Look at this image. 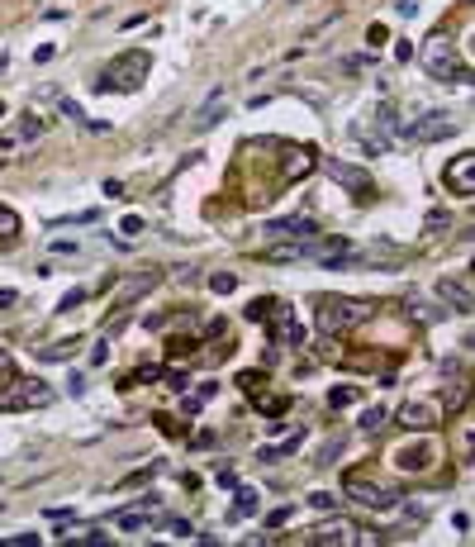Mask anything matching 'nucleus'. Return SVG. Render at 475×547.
Masks as SVG:
<instances>
[{"mask_svg":"<svg viewBox=\"0 0 475 547\" xmlns=\"http://www.w3.org/2000/svg\"><path fill=\"white\" fill-rule=\"evenodd\" d=\"M266 333H271V348H304V328L295 319V309L281 300H276L271 319H266Z\"/></svg>","mask_w":475,"mask_h":547,"instance_id":"7","label":"nucleus"},{"mask_svg":"<svg viewBox=\"0 0 475 547\" xmlns=\"http://www.w3.org/2000/svg\"><path fill=\"white\" fill-rule=\"evenodd\" d=\"M15 143H20V134H0V153H10Z\"/></svg>","mask_w":475,"mask_h":547,"instance_id":"47","label":"nucleus"},{"mask_svg":"<svg viewBox=\"0 0 475 547\" xmlns=\"http://www.w3.org/2000/svg\"><path fill=\"white\" fill-rule=\"evenodd\" d=\"M43 134V119H29L24 114V124H20V138H38Z\"/></svg>","mask_w":475,"mask_h":547,"instance_id":"33","label":"nucleus"},{"mask_svg":"<svg viewBox=\"0 0 475 547\" xmlns=\"http://www.w3.org/2000/svg\"><path fill=\"white\" fill-rule=\"evenodd\" d=\"M299 442H304V433H299V429H295V433L286 438V442H281V447H262V452H257V457H262V462H281V457H295V447H299Z\"/></svg>","mask_w":475,"mask_h":547,"instance_id":"19","label":"nucleus"},{"mask_svg":"<svg viewBox=\"0 0 475 547\" xmlns=\"http://www.w3.org/2000/svg\"><path fill=\"white\" fill-rule=\"evenodd\" d=\"M357 395H361V390H357V385H338V390H333V395H328V405H333V410H343V405H352V400H357Z\"/></svg>","mask_w":475,"mask_h":547,"instance_id":"27","label":"nucleus"},{"mask_svg":"<svg viewBox=\"0 0 475 547\" xmlns=\"http://www.w3.org/2000/svg\"><path fill=\"white\" fill-rule=\"evenodd\" d=\"M433 457H437V447H433V442H404V447H395V452H390V462L399 466V471H409V476H419V471H428V466H433Z\"/></svg>","mask_w":475,"mask_h":547,"instance_id":"11","label":"nucleus"},{"mask_svg":"<svg viewBox=\"0 0 475 547\" xmlns=\"http://www.w3.org/2000/svg\"><path fill=\"white\" fill-rule=\"evenodd\" d=\"M214 119H224V91H210V100L195 109V129H214Z\"/></svg>","mask_w":475,"mask_h":547,"instance_id":"17","label":"nucleus"},{"mask_svg":"<svg viewBox=\"0 0 475 547\" xmlns=\"http://www.w3.org/2000/svg\"><path fill=\"white\" fill-rule=\"evenodd\" d=\"M423 62H428V77H433V82H466V77H471V67H466V62H451V33H447V29H442V33H433V43H428Z\"/></svg>","mask_w":475,"mask_h":547,"instance_id":"4","label":"nucleus"},{"mask_svg":"<svg viewBox=\"0 0 475 547\" xmlns=\"http://www.w3.org/2000/svg\"><path fill=\"white\" fill-rule=\"evenodd\" d=\"M57 114H62V119H72V124H86V114H81L77 100H62V105H57Z\"/></svg>","mask_w":475,"mask_h":547,"instance_id":"29","label":"nucleus"},{"mask_svg":"<svg viewBox=\"0 0 475 547\" xmlns=\"http://www.w3.org/2000/svg\"><path fill=\"white\" fill-rule=\"evenodd\" d=\"M333 500H338V495H328V491H314V495H309V504H314V509H333Z\"/></svg>","mask_w":475,"mask_h":547,"instance_id":"37","label":"nucleus"},{"mask_svg":"<svg viewBox=\"0 0 475 547\" xmlns=\"http://www.w3.org/2000/svg\"><path fill=\"white\" fill-rule=\"evenodd\" d=\"M81 300H86V291H81V286H77V291H67V295H62V300H57V309H77Z\"/></svg>","mask_w":475,"mask_h":547,"instance_id":"35","label":"nucleus"},{"mask_svg":"<svg viewBox=\"0 0 475 547\" xmlns=\"http://www.w3.org/2000/svg\"><path fill=\"white\" fill-rule=\"evenodd\" d=\"M43 405H53V390L43 381H24V376H5L0 381V414L10 410H43Z\"/></svg>","mask_w":475,"mask_h":547,"instance_id":"3","label":"nucleus"},{"mask_svg":"<svg viewBox=\"0 0 475 547\" xmlns=\"http://www.w3.org/2000/svg\"><path fill=\"white\" fill-rule=\"evenodd\" d=\"M124 233H129V238H133V233H143V219L129 215V219H124Z\"/></svg>","mask_w":475,"mask_h":547,"instance_id":"45","label":"nucleus"},{"mask_svg":"<svg viewBox=\"0 0 475 547\" xmlns=\"http://www.w3.org/2000/svg\"><path fill=\"white\" fill-rule=\"evenodd\" d=\"M266 238H271V243H304V238H318V224L304 219V215H290V219L266 224Z\"/></svg>","mask_w":475,"mask_h":547,"instance_id":"10","label":"nucleus"},{"mask_svg":"<svg viewBox=\"0 0 475 547\" xmlns=\"http://www.w3.org/2000/svg\"><path fill=\"white\" fill-rule=\"evenodd\" d=\"M91 362H100V367H105V362H109V343H95V348H91Z\"/></svg>","mask_w":475,"mask_h":547,"instance_id":"43","label":"nucleus"},{"mask_svg":"<svg viewBox=\"0 0 475 547\" xmlns=\"http://www.w3.org/2000/svg\"><path fill=\"white\" fill-rule=\"evenodd\" d=\"M53 252H57V257H62V252L72 257V252H77V243H72V238H53Z\"/></svg>","mask_w":475,"mask_h":547,"instance_id":"42","label":"nucleus"},{"mask_svg":"<svg viewBox=\"0 0 475 547\" xmlns=\"http://www.w3.org/2000/svg\"><path fill=\"white\" fill-rule=\"evenodd\" d=\"M375 129L385 138H399V129H404V124H399V109L395 105H375Z\"/></svg>","mask_w":475,"mask_h":547,"instance_id":"18","label":"nucleus"},{"mask_svg":"<svg viewBox=\"0 0 475 547\" xmlns=\"http://www.w3.org/2000/svg\"><path fill=\"white\" fill-rule=\"evenodd\" d=\"M238 385H242V390H247V395H262L266 376H262V371H242V376H238Z\"/></svg>","mask_w":475,"mask_h":547,"instance_id":"28","label":"nucleus"},{"mask_svg":"<svg viewBox=\"0 0 475 547\" xmlns=\"http://www.w3.org/2000/svg\"><path fill=\"white\" fill-rule=\"evenodd\" d=\"M328 176H333L338 186H347L352 195H371V191H375L371 171H361V167H352V162H328Z\"/></svg>","mask_w":475,"mask_h":547,"instance_id":"14","label":"nucleus"},{"mask_svg":"<svg viewBox=\"0 0 475 547\" xmlns=\"http://www.w3.org/2000/svg\"><path fill=\"white\" fill-rule=\"evenodd\" d=\"M366 38H371V48H380V43H385L390 33H385V29H380V24H371V33H366Z\"/></svg>","mask_w":475,"mask_h":547,"instance_id":"44","label":"nucleus"},{"mask_svg":"<svg viewBox=\"0 0 475 547\" xmlns=\"http://www.w3.org/2000/svg\"><path fill=\"white\" fill-rule=\"evenodd\" d=\"M343 495L357 500V504H366V509H390V504H395V495L385 491L380 481H366L361 471H347L343 476Z\"/></svg>","mask_w":475,"mask_h":547,"instance_id":"6","label":"nucleus"},{"mask_svg":"<svg viewBox=\"0 0 475 547\" xmlns=\"http://www.w3.org/2000/svg\"><path fill=\"white\" fill-rule=\"evenodd\" d=\"M271 309H276V300H271V295H262V300L247 305V319H252V324H266V319H271Z\"/></svg>","mask_w":475,"mask_h":547,"instance_id":"25","label":"nucleus"},{"mask_svg":"<svg viewBox=\"0 0 475 547\" xmlns=\"http://www.w3.org/2000/svg\"><path fill=\"white\" fill-rule=\"evenodd\" d=\"M314 167H318L314 148H304V143H295V148H286V157H281V176H286V181H304V176H309Z\"/></svg>","mask_w":475,"mask_h":547,"instance_id":"13","label":"nucleus"},{"mask_svg":"<svg viewBox=\"0 0 475 547\" xmlns=\"http://www.w3.org/2000/svg\"><path fill=\"white\" fill-rule=\"evenodd\" d=\"M437 295L456 309V314H471L475 309V295H471V272H461V276H442L437 281Z\"/></svg>","mask_w":475,"mask_h":547,"instance_id":"12","label":"nucleus"},{"mask_svg":"<svg viewBox=\"0 0 475 547\" xmlns=\"http://www.w3.org/2000/svg\"><path fill=\"white\" fill-rule=\"evenodd\" d=\"M428 229H433V233H447V229H451V219L442 215V210H433V215H428Z\"/></svg>","mask_w":475,"mask_h":547,"instance_id":"31","label":"nucleus"},{"mask_svg":"<svg viewBox=\"0 0 475 547\" xmlns=\"http://www.w3.org/2000/svg\"><path fill=\"white\" fill-rule=\"evenodd\" d=\"M10 371H15V362H10V353L0 348V376H10Z\"/></svg>","mask_w":475,"mask_h":547,"instance_id":"46","label":"nucleus"},{"mask_svg":"<svg viewBox=\"0 0 475 547\" xmlns=\"http://www.w3.org/2000/svg\"><path fill=\"white\" fill-rule=\"evenodd\" d=\"M442 181H447V191H456L461 200H471L475 195V153H456L442 171Z\"/></svg>","mask_w":475,"mask_h":547,"instance_id":"9","label":"nucleus"},{"mask_svg":"<svg viewBox=\"0 0 475 547\" xmlns=\"http://www.w3.org/2000/svg\"><path fill=\"white\" fill-rule=\"evenodd\" d=\"M77 353V338H67V343H48V348H38L43 362H67V357Z\"/></svg>","mask_w":475,"mask_h":547,"instance_id":"22","label":"nucleus"},{"mask_svg":"<svg viewBox=\"0 0 475 547\" xmlns=\"http://www.w3.org/2000/svg\"><path fill=\"white\" fill-rule=\"evenodd\" d=\"M15 305H20V291L5 286V291H0V309H15Z\"/></svg>","mask_w":475,"mask_h":547,"instance_id":"40","label":"nucleus"},{"mask_svg":"<svg viewBox=\"0 0 475 547\" xmlns=\"http://www.w3.org/2000/svg\"><path fill=\"white\" fill-rule=\"evenodd\" d=\"M162 376H166V385H171V390H185V385H190V376H185V371H176V367H171V371H162Z\"/></svg>","mask_w":475,"mask_h":547,"instance_id":"36","label":"nucleus"},{"mask_svg":"<svg viewBox=\"0 0 475 547\" xmlns=\"http://www.w3.org/2000/svg\"><path fill=\"white\" fill-rule=\"evenodd\" d=\"M447 414H442V400H404L399 405V424L409 429V433H428V429H437Z\"/></svg>","mask_w":475,"mask_h":547,"instance_id":"8","label":"nucleus"},{"mask_svg":"<svg viewBox=\"0 0 475 547\" xmlns=\"http://www.w3.org/2000/svg\"><path fill=\"white\" fill-rule=\"evenodd\" d=\"M148 72H153V57L143 53V48H129V53H119V57H109V62H105V72L95 77V91L133 95V91H143Z\"/></svg>","mask_w":475,"mask_h":547,"instance_id":"1","label":"nucleus"},{"mask_svg":"<svg viewBox=\"0 0 475 547\" xmlns=\"http://www.w3.org/2000/svg\"><path fill=\"white\" fill-rule=\"evenodd\" d=\"M153 286H157V272L129 276V281H124V291H119V309H124V305H133V300H138V295H143V291H153Z\"/></svg>","mask_w":475,"mask_h":547,"instance_id":"16","label":"nucleus"},{"mask_svg":"<svg viewBox=\"0 0 475 547\" xmlns=\"http://www.w3.org/2000/svg\"><path fill=\"white\" fill-rule=\"evenodd\" d=\"M309 543H343V547H352V543H361V528L357 523H347V519H333V523H318L314 533H309Z\"/></svg>","mask_w":475,"mask_h":547,"instance_id":"15","label":"nucleus"},{"mask_svg":"<svg viewBox=\"0 0 475 547\" xmlns=\"http://www.w3.org/2000/svg\"><path fill=\"white\" fill-rule=\"evenodd\" d=\"M95 210H81V215H67V219H57V229H62V224H95Z\"/></svg>","mask_w":475,"mask_h":547,"instance_id":"34","label":"nucleus"},{"mask_svg":"<svg viewBox=\"0 0 475 547\" xmlns=\"http://www.w3.org/2000/svg\"><path fill=\"white\" fill-rule=\"evenodd\" d=\"M290 504H281V509H271V514H266V523H271V528H281V523H290Z\"/></svg>","mask_w":475,"mask_h":547,"instance_id":"32","label":"nucleus"},{"mask_svg":"<svg viewBox=\"0 0 475 547\" xmlns=\"http://www.w3.org/2000/svg\"><path fill=\"white\" fill-rule=\"evenodd\" d=\"M105 195H109V200H124L129 191H124V181H105Z\"/></svg>","mask_w":475,"mask_h":547,"instance_id":"41","label":"nucleus"},{"mask_svg":"<svg viewBox=\"0 0 475 547\" xmlns=\"http://www.w3.org/2000/svg\"><path fill=\"white\" fill-rule=\"evenodd\" d=\"M252 509H257V491H252V486H242V491H238V504H233V514H228V519H247V514H252Z\"/></svg>","mask_w":475,"mask_h":547,"instance_id":"21","label":"nucleus"},{"mask_svg":"<svg viewBox=\"0 0 475 547\" xmlns=\"http://www.w3.org/2000/svg\"><path fill=\"white\" fill-rule=\"evenodd\" d=\"M371 314H375V305L347 300V295H318V300H314V324H318V333H328V338L352 333L357 324H366Z\"/></svg>","mask_w":475,"mask_h":547,"instance_id":"2","label":"nucleus"},{"mask_svg":"<svg viewBox=\"0 0 475 547\" xmlns=\"http://www.w3.org/2000/svg\"><path fill=\"white\" fill-rule=\"evenodd\" d=\"M166 533H176V538H190V523H185V519H166Z\"/></svg>","mask_w":475,"mask_h":547,"instance_id":"38","label":"nucleus"},{"mask_svg":"<svg viewBox=\"0 0 475 547\" xmlns=\"http://www.w3.org/2000/svg\"><path fill=\"white\" fill-rule=\"evenodd\" d=\"M385 419H390V414H385V410H375V405H371V410L361 414L357 424H361V433H380V429H385Z\"/></svg>","mask_w":475,"mask_h":547,"instance_id":"24","label":"nucleus"},{"mask_svg":"<svg viewBox=\"0 0 475 547\" xmlns=\"http://www.w3.org/2000/svg\"><path fill=\"white\" fill-rule=\"evenodd\" d=\"M451 134H456V119L447 109H428L423 119L399 129V138H409V143H437V138H451Z\"/></svg>","mask_w":475,"mask_h":547,"instance_id":"5","label":"nucleus"},{"mask_svg":"<svg viewBox=\"0 0 475 547\" xmlns=\"http://www.w3.org/2000/svg\"><path fill=\"white\" fill-rule=\"evenodd\" d=\"M210 291H214V295H228V291H238V276L233 272H214L210 276Z\"/></svg>","mask_w":475,"mask_h":547,"instance_id":"26","label":"nucleus"},{"mask_svg":"<svg viewBox=\"0 0 475 547\" xmlns=\"http://www.w3.org/2000/svg\"><path fill=\"white\" fill-rule=\"evenodd\" d=\"M395 10L404 15V20H414V15H419V0H395Z\"/></svg>","mask_w":475,"mask_h":547,"instance_id":"39","label":"nucleus"},{"mask_svg":"<svg viewBox=\"0 0 475 547\" xmlns=\"http://www.w3.org/2000/svg\"><path fill=\"white\" fill-rule=\"evenodd\" d=\"M466 395H471V385H466V381H456V385H451V395H447V405H442V414L466 410Z\"/></svg>","mask_w":475,"mask_h":547,"instance_id":"23","label":"nucleus"},{"mask_svg":"<svg viewBox=\"0 0 475 547\" xmlns=\"http://www.w3.org/2000/svg\"><path fill=\"white\" fill-rule=\"evenodd\" d=\"M20 238V215L10 205H0V243H15Z\"/></svg>","mask_w":475,"mask_h":547,"instance_id":"20","label":"nucleus"},{"mask_svg":"<svg viewBox=\"0 0 475 547\" xmlns=\"http://www.w3.org/2000/svg\"><path fill=\"white\" fill-rule=\"evenodd\" d=\"M157 376H162V367H138V371L129 376V385H138V381H157Z\"/></svg>","mask_w":475,"mask_h":547,"instance_id":"30","label":"nucleus"}]
</instances>
